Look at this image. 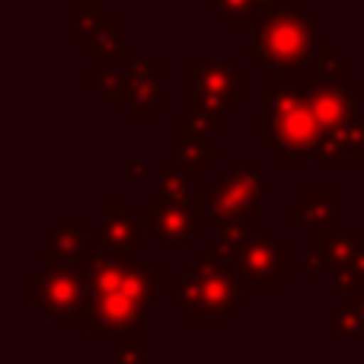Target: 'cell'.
<instances>
[{
	"mask_svg": "<svg viewBox=\"0 0 364 364\" xmlns=\"http://www.w3.org/2000/svg\"><path fill=\"white\" fill-rule=\"evenodd\" d=\"M291 218H297L301 224L314 227V230L329 233L336 224V195L333 192H307V198L301 205L291 208Z\"/></svg>",
	"mask_w": 364,
	"mask_h": 364,
	"instance_id": "5bb4252c",
	"label": "cell"
},
{
	"mask_svg": "<svg viewBox=\"0 0 364 364\" xmlns=\"http://www.w3.org/2000/svg\"><path fill=\"white\" fill-rule=\"evenodd\" d=\"M336 329H339L342 336H358V333H364V310L355 301H348L346 307L336 314Z\"/></svg>",
	"mask_w": 364,
	"mask_h": 364,
	"instance_id": "603a6c76",
	"label": "cell"
},
{
	"mask_svg": "<svg viewBox=\"0 0 364 364\" xmlns=\"http://www.w3.org/2000/svg\"><path fill=\"white\" fill-rule=\"evenodd\" d=\"M246 282L240 272L230 269V259L220 256V250L205 252L201 262L188 269V275L176 288V307H186L192 320H227L243 304Z\"/></svg>",
	"mask_w": 364,
	"mask_h": 364,
	"instance_id": "7a4b0ae2",
	"label": "cell"
},
{
	"mask_svg": "<svg viewBox=\"0 0 364 364\" xmlns=\"http://www.w3.org/2000/svg\"><path fill=\"white\" fill-rule=\"evenodd\" d=\"M173 134H176V157H179V166L186 170V176H198L205 170V164H214L218 160V147L201 141L205 134L192 125L188 119H176L173 125Z\"/></svg>",
	"mask_w": 364,
	"mask_h": 364,
	"instance_id": "8fae6325",
	"label": "cell"
},
{
	"mask_svg": "<svg viewBox=\"0 0 364 364\" xmlns=\"http://www.w3.org/2000/svg\"><path fill=\"white\" fill-rule=\"evenodd\" d=\"M87 48H90V58H93V61H100V58L102 61H119V58H128V48H122L119 38H115V19H102Z\"/></svg>",
	"mask_w": 364,
	"mask_h": 364,
	"instance_id": "9a60e30c",
	"label": "cell"
},
{
	"mask_svg": "<svg viewBox=\"0 0 364 364\" xmlns=\"http://www.w3.org/2000/svg\"><path fill=\"white\" fill-rule=\"evenodd\" d=\"M90 87L100 90V96L106 102H128V93H132V80L122 77L119 70L112 68V61H106L102 74H90Z\"/></svg>",
	"mask_w": 364,
	"mask_h": 364,
	"instance_id": "2e32d148",
	"label": "cell"
},
{
	"mask_svg": "<svg viewBox=\"0 0 364 364\" xmlns=\"http://www.w3.org/2000/svg\"><path fill=\"white\" fill-rule=\"evenodd\" d=\"M186 170L179 164H160V198L164 201H182L186 198Z\"/></svg>",
	"mask_w": 364,
	"mask_h": 364,
	"instance_id": "d6986e66",
	"label": "cell"
},
{
	"mask_svg": "<svg viewBox=\"0 0 364 364\" xmlns=\"http://www.w3.org/2000/svg\"><path fill=\"white\" fill-rule=\"evenodd\" d=\"M364 246L361 237H352V233H346V237H333V233H326L320 243V256L326 265H336V269H342V265L348 262V259L355 256Z\"/></svg>",
	"mask_w": 364,
	"mask_h": 364,
	"instance_id": "e0dca14e",
	"label": "cell"
},
{
	"mask_svg": "<svg viewBox=\"0 0 364 364\" xmlns=\"http://www.w3.org/2000/svg\"><path fill=\"white\" fill-rule=\"evenodd\" d=\"M265 4H269V0H265Z\"/></svg>",
	"mask_w": 364,
	"mask_h": 364,
	"instance_id": "4316f807",
	"label": "cell"
},
{
	"mask_svg": "<svg viewBox=\"0 0 364 364\" xmlns=\"http://www.w3.org/2000/svg\"><path fill=\"white\" fill-rule=\"evenodd\" d=\"M100 23H102V16L96 13V6L93 4H80L74 10V42L90 45V38H93V32L100 29Z\"/></svg>",
	"mask_w": 364,
	"mask_h": 364,
	"instance_id": "44dd1931",
	"label": "cell"
},
{
	"mask_svg": "<svg viewBox=\"0 0 364 364\" xmlns=\"http://www.w3.org/2000/svg\"><path fill=\"white\" fill-rule=\"evenodd\" d=\"M342 141H346L348 160H364V122H352L348 128H342Z\"/></svg>",
	"mask_w": 364,
	"mask_h": 364,
	"instance_id": "cb8c5ba5",
	"label": "cell"
},
{
	"mask_svg": "<svg viewBox=\"0 0 364 364\" xmlns=\"http://www.w3.org/2000/svg\"><path fill=\"white\" fill-rule=\"evenodd\" d=\"M211 208L208 195H192L188 192L182 201H164V205H147L144 220L154 230V237L164 246H182L195 237L201 214Z\"/></svg>",
	"mask_w": 364,
	"mask_h": 364,
	"instance_id": "ba28073f",
	"label": "cell"
},
{
	"mask_svg": "<svg viewBox=\"0 0 364 364\" xmlns=\"http://www.w3.org/2000/svg\"><path fill=\"white\" fill-rule=\"evenodd\" d=\"M83 233H87V220H77V224L58 227L48 240V250H45V262L48 265H80L90 262V252L83 246Z\"/></svg>",
	"mask_w": 364,
	"mask_h": 364,
	"instance_id": "4fadbf2b",
	"label": "cell"
},
{
	"mask_svg": "<svg viewBox=\"0 0 364 364\" xmlns=\"http://www.w3.org/2000/svg\"><path fill=\"white\" fill-rule=\"evenodd\" d=\"M262 102H265V119L262 128H259L262 144H269L282 164H294V160L320 151L326 128L320 125L314 109L307 106L304 93L288 87V77L282 74L278 87L265 90Z\"/></svg>",
	"mask_w": 364,
	"mask_h": 364,
	"instance_id": "6da1fadb",
	"label": "cell"
},
{
	"mask_svg": "<svg viewBox=\"0 0 364 364\" xmlns=\"http://www.w3.org/2000/svg\"><path fill=\"white\" fill-rule=\"evenodd\" d=\"M304 100L314 109V115L320 119V125L326 132H339L355 122V112L361 106V90H348L346 83L329 80V77H304Z\"/></svg>",
	"mask_w": 364,
	"mask_h": 364,
	"instance_id": "52a82bcc",
	"label": "cell"
},
{
	"mask_svg": "<svg viewBox=\"0 0 364 364\" xmlns=\"http://www.w3.org/2000/svg\"><path fill=\"white\" fill-rule=\"evenodd\" d=\"M115 364H144V323L119 333V339H115Z\"/></svg>",
	"mask_w": 364,
	"mask_h": 364,
	"instance_id": "ac0fdd59",
	"label": "cell"
},
{
	"mask_svg": "<svg viewBox=\"0 0 364 364\" xmlns=\"http://www.w3.org/2000/svg\"><path fill=\"white\" fill-rule=\"evenodd\" d=\"M237 269L250 291H272L291 272V252L278 246L269 233H259L243 243Z\"/></svg>",
	"mask_w": 364,
	"mask_h": 364,
	"instance_id": "9c48e42d",
	"label": "cell"
},
{
	"mask_svg": "<svg viewBox=\"0 0 364 364\" xmlns=\"http://www.w3.org/2000/svg\"><path fill=\"white\" fill-rule=\"evenodd\" d=\"M32 304L48 320L70 323L87 320L90 314V282L80 265H48L32 284Z\"/></svg>",
	"mask_w": 364,
	"mask_h": 364,
	"instance_id": "5b68a950",
	"label": "cell"
},
{
	"mask_svg": "<svg viewBox=\"0 0 364 364\" xmlns=\"http://www.w3.org/2000/svg\"><path fill=\"white\" fill-rule=\"evenodd\" d=\"M147 220H134L132 208L125 205H106L102 208V240L115 252H132L147 246Z\"/></svg>",
	"mask_w": 364,
	"mask_h": 364,
	"instance_id": "30bf717a",
	"label": "cell"
},
{
	"mask_svg": "<svg viewBox=\"0 0 364 364\" xmlns=\"http://www.w3.org/2000/svg\"><path fill=\"white\" fill-rule=\"evenodd\" d=\"M160 64L157 61H134L132 74V93H128V106H132L134 119H154L160 112V87H157Z\"/></svg>",
	"mask_w": 364,
	"mask_h": 364,
	"instance_id": "7c38bea8",
	"label": "cell"
},
{
	"mask_svg": "<svg viewBox=\"0 0 364 364\" xmlns=\"http://www.w3.org/2000/svg\"><path fill=\"white\" fill-rule=\"evenodd\" d=\"M361 208H364V198H361Z\"/></svg>",
	"mask_w": 364,
	"mask_h": 364,
	"instance_id": "484cf974",
	"label": "cell"
},
{
	"mask_svg": "<svg viewBox=\"0 0 364 364\" xmlns=\"http://www.w3.org/2000/svg\"><path fill=\"white\" fill-rule=\"evenodd\" d=\"M336 288L342 291V294H355V291H358V284L364 282V246L358 252H355L352 259H348L346 265H342L339 272H336Z\"/></svg>",
	"mask_w": 364,
	"mask_h": 364,
	"instance_id": "ffe728a7",
	"label": "cell"
},
{
	"mask_svg": "<svg viewBox=\"0 0 364 364\" xmlns=\"http://www.w3.org/2000/svg\"><path fill=\"white\" fill-rule=\"evenodd\" d=\"M195 102L188 109V122L201 134H211L233 102L246 100V77L233 74L230 61H192Z\"/></svg>",
	"mask_w": 364,
	"mask_h": 364,
	"instance_id": "277c9868",
	"label": "cell"
},
{
	"mask_svg": "<svg viewBox=\"0 0 364 364\" xmlns=\"http://www.w3.org/2000/svg\"><path fill=\"white\" fill-rule=\"evenodd\" d=\"M316 58H320V74L323 77H329V80H339V83L348 80V64L342 61V58H336V48H329V45H320V48H316Z\"/></svg>",
	"mask_w": 364,
	"mask_h": 364,
	"instance_id": "7402d4cb",
	"label": "cell"
},
{
	"mask_svg": "<svg viewBox=\"0 0 364 364\" xmlns=\"http://www.w3.org/2000/svg\"><path fill=\"white\" fill-rule=\"evenodd\" d=\"M218 4H220V10L233 19L237 29H246V19H250L252 10H256V0H218Z\"/></svg>",
	"mask_w": 364,
	"mask_h": 364,
	"instance_id": "d4e9b609",
	"label": "cell"
},
{
	"mask_svg": "<svg viewBox=\"0 0 364 364\" xmlns=\"http://www.w3.org/2000/svg\"><path fill=\"white\" fill-rule=\"evenodd\" d=\"M214 218L252 220L262 214V164H243L220 179L211 195Z\"/></svg>",
	"mask_w": 364,
	"mask_h": 364,
	"instance_id": "8992f818",
	"label": "cell"
},
{
	"mask_svg": "<svg viewBox=\"0 0 364 364\" xmlns=\"http://www.w3.org/2000/svg\"><path fill=\"white\" fill-rule=\"evenodd\" d=\"M262 10H265V19L250 42L252 61H259L262 68H272V70H291L307 61L316 38L314 19H301L297 10H278L272 4H265Z\"/></svg>",
	"mask_w": 364,
	"mask_h": 364,
	"instance_id": "3957f363",
	"label": "cell"
}]
</instances>
